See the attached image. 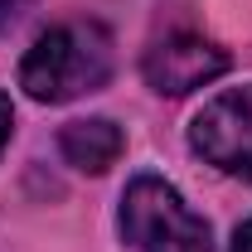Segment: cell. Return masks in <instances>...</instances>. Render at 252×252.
I'll return each mask as SVG.
<instances>
[{"label": "cell", "instance_id": "6da1fadb", "mask_svg": "<svg viewBox=\"0 0 252 252\" xmlns=\"http://www.w3.org/2000/svg\"><path fill=\"white\" fill-rule=\"evenodd\" d=\"M112 78V34L97 20L54 25L20 63V88L34 102H73Z\"/></svg>", "mask_w": 252, "mask_h": 252}, {"label": "cell", "instance_id": "7a4b0ae2", "mask_svg": "<svg viewBox=\"0 0 252 252\" xmlns=\"http://www.w3.org/2000/svg\"><path fill=\"white\" fill-rule=\"evenodd\" d=\"M122 238L136 252H214L209 223L160 175H136L122 194Z\"/></svg>", "mask_w": 252, "mask_h": 252}, {"label": "cell", "instance_id": "3957f363", "mask_svg": "<svg viewBox=\"0 0 252 252\" xmlns=\"http://www.w3.org/2000/svg\"><path fill=\"white\" fill-rule=\"evenodd\" d=\"M189 146L214 170L252 185V83L209 97L189 122Z\"/></svg>", "mask_w": 252, "mask_h": 252}, {"label": "cell", "instance_id": "277c9868", "mask_svg": "<svg viewBox=\"0 0 252 252\" xmlns=\"http://www.w3.org/2000/svg\"><path fill=\"white\" fill-rule=\"evenodd\" d=\"M141 68H146V83L156 93L185 97L194 88H209L214 78H223L228 73V54L214 39H204V34H170V39L151 44Z\"/></svg>", "mask_w": 252, "mask_h": 252}, {"label": "cell", "instance_id": "5b68a950", "mask_svg": "<svg viewBox=\"0 0 252 252\" xmlns=\"http://www.w3.org/2000/svg\"><path fill=\"white\" fill-rule=\"evenodd\" d=\"M59 151H63V160L73 170L102 175V170H112L122 160L126 136H122V126L107 122V117H83V122H68L59 131Z\"/></svg>", "mask_w": 252, "mask_h": 252}, {"label": "cell", "instance_id": "8992f818", "mask_svg": "<svg viewBox=\"0 0 252 252\" xmlns=\"http://www.w3.org/2000/svg\"><path fill=\"white\" fill-rule=\"evenodd\" d=\"M34 0H0V30H10V25H20L25 15H30Z\"/></svg>", "mask_w": 252, "mask_h": 252}, {"label": "cell", "instance_id": "52a82bcc", "mask_svg": "<svg viewBox=\"0 0 252 252\" xmlns=\"http://www.w3.org/2000/svg\"><path fill=\"white\" fill-rule=\"evenodd\" d=\"M10 126H15V112H10V97L0 93V151H5V141H10Z\"/></svg>", "mask_w": 252, "mask_h": 252}, {"label": "cell", "instance_id": "ba28073f", "mask_svg": "<svg viewBox=\"0 0 252 252\" xmlns=\"http://www.w3.org/2000/svg\"><path fill=\"white\" fill-rule=\"evenodd\" d=\"M233 252H252V219L238 228V238H233Z\"/></svg>", "mask_w": 252, "mask_h": 252}]
</instances>
